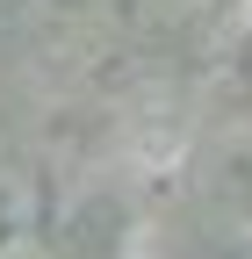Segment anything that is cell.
Returning a JSON list of instances; mask_svg holds the SVG:
<instances>
[{"mask_svg":"<svg viewBox=\"0 0 252 259\" xmlns=\"http://www.w3.org/2000/svg\"><path fill=\"white\" fill-rule=\"evenodd\" d=\"M245 65H252V51H245Z\"/></svg>","mask_w":252,"mask_h":259,"instance_id":"4","label":"cell"},{"mask_svg":"<svg viewBox=\"0 0 252 259\" xmlns=\"http://www.w3.org/2000/svg\"><path fill=\"white\" fill-rule=\"evenodd\" d=\"M231 259H252V252H231Z\"/></svg>","mask_w":252,"mask_h":259,"instance_id":"3","label":"cell"},{"mask_svg":"<svg viewBox=\"0 0 252 259\" xmlns=\"http://www.w3.org/2000/svg\"><path fill=\"white\" fill-rule=\"evenodd\" d=\"M36 187H29V173H15L8 158H0V259L29 252V238H36Z\"/></svg>","mask_w":252,"mask_h":259,"instance_id":"1","label":"cell"},{"mask_svg":"<svg viewBox=\"0 0 252 259\" xmlns=\"http://www.w3.org/2000/svg\"><path fill=\"white\" fill-rule=\"evenodd\" d=\"M231 0H159V15H173V22H202V15H224Z\"/></svg>","mask_w":252,"mask_h":259,"instance_id":"2","label":"cell"}]
</instances>
